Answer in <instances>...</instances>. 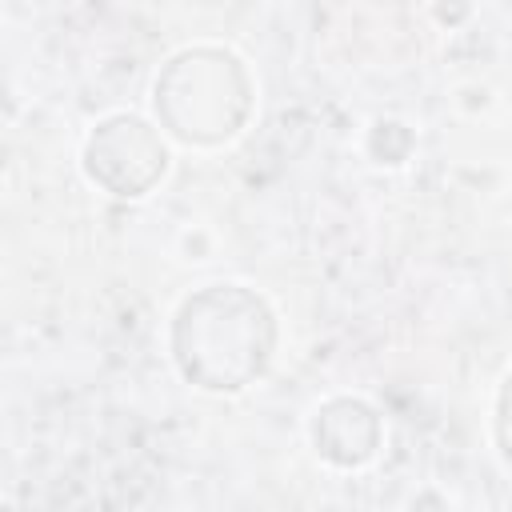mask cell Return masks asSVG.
Returning <instances> with one entry per match:
<instances>
[{
    "label": "cell",
    "instance_id": "6da1fadb",
    "mask_svg": "<svg viewBox=\"0 0 512 512\" xmlns=\"http://www.w3.org/2000/svg\"><path fill=\"white\" fill-rule=\"evenodd\" d=\"M500 444H504V456L512 464V372H508L504 392H500Z\"/></svg>",
    "mask_w": 512,
    "mask_h": 512
}]
</instances>
